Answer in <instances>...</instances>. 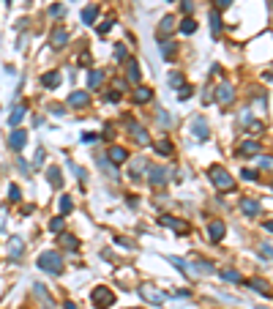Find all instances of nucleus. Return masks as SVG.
Wrapping results in <instances>:
<instances>
[{"label": "nucleus", "instance_id": "1", "mask_svg": "<svg viewBox=\"0 0 273 309\" xmlns=\"http://www.w3.org/2000/svg\"><path fill=\"white\" fill-rule=\"evenodd\" d=\"M208 178H211V184L216 186L218 192H230L232 186H235V178L230 175V170L221 165H211L208 167Z\"/></svg>", "mask_w": 273, "mask_h": 309}, {"label": "nucleus", "instance_id": "2", "mask_svg": "<svg viewBox=\"0 0 273 309\" xmlns=\"http://www.w3.org/2000/svg\"><path fill=\"white\" fill-rule=\"evenodd\" d=\"M36 266H39L41 271H47V274H55V276H58V274L63 271V257L55 252V249H49V252H41V254H39Z\"/></svg>", "mask_w": 273, "mask_h": 309}, {"label": "nucleus", "instance_id": "3", "mask_svg": "<svg viewBox=\"0 0 273 309\" xmlns=\"http://www.w3.org/2000/svg\"><path fill=\"white\" fill-rule=\"evenodd\" d=\"M90 301H93L96 309H109L112 304H115V293L109 288H104V285H98V288L90 293Z\"/></svg>", "mask_w": 273, "mask_h": 309}, {"label": "nucleus", "instance_id": "4", "mask_svg": "<svg viewBox=\"0 0 273 309\" xmlns=\"http://www.w3.org/2000/svg\"><path fill=\"white\" fill-rule=\"evenodd\" d=\"M191 134H194L197 143H205V140L211 137V126H208V121H205L202 115H197L194 121H191Z\"/></svg>", "mask_w": 273, "mask_h": 309}, {"label": "nucleus", "instance_id": "5", "mask_svg": "<svg viewBox=\"0 0 273 309\" xmlns=\"http://www.w3.org/2000/svg\"><path fill=\"white\" fill-rule=\"evenodd\" d=\"M139 295H142L148 304H164L167 301V293L158 288H153V285H139Z\"/></svg>", "mask_w": 273, "mask_h": 309}, {"label": "nucleus", "instance_id": "6", "mask_svg": "<svg viewBox=\"0 0 273 309\" xmlns=\"http://www.w3.org/2000/svg\"><path fill=\"white\" fill-rule=\"evenodd\" d=\"M150 165L145 162V159H131V165H129V178L131 181H142L145 175H148Z\"/></svg>", "mask_w": 273, "mask_h": 309}, {"label": "nucleus", "instance_id": "7", "mask_svg": "<svg viewBox=\"0 0 273 309\" xmlns=\"http://www.w3.org/2000/svg\"><path fill=\"white\" fill-rule=\"evenodd\" d=\"M126 129H129L131 134H134V140H136V143H139V145H150V143H153V140H150V134H148V131H145V129H142V126H139V124H136V121H131V118H126Z\"/></svg>", "mask_w": 273, "mask_h": 309}, {"label": "nucleus", "instance_id": "8", "mask_svg": "<svg viewBox=\"0 0 273 309\" xmlns=\"http://www.w3.org/2000/svg\"><path fill=\"white\" fill-rule=\"evenodd\" d=\"M224 235H227V225L221 219H211L208 222V238H211L213 244H218Z\"/></svg>", "mask_w": 273, "mask_h": 309}, {"label": "nucleus", "instance_id": "9", "mask_svg": "<svg viewBox=\"0 0 273 309\" xmlns=\"http://www.w3.org/2000/svg\"><path fill=\"white\" fill-rule=\"evenodd\" d=\"M90 104V93L88 90H74V93H68V107H74V110H85Z\"/></svg>", "mask_w": 273, "mask_h": 309}, {"label": "nucleus", "instance_id": "10", "mask_svg": "<svg viewBox=\"0 0 273 309\" xmlns=\"http://www.w3.org/2000/svg\"><path fill=\"white\" fill-rule=\"evenodd\" d=\"M262 153V148H259L257 140H246V143L238 145V156L240 159H252V156H259Z\"/></svg>", "mask_w": 273, "mask_h": 309}, {"label": "nucleus", "instance_id": "11", "mask_svg": "<svg viewBox=\"0 0 273 309\" xmlns=\"http://www.w3.org/2000/svg\"><path fill=\"white\" fill-rule=\"evenodd\" d=\"M107 162H112L115 167L126 165V162H129V151H126V148H120V145H112V148L107 151Z\"/></svg>", "mask_w": 273, "mask_h": 309}, {"label": "nucleus", "instance_id": "12", "mask_svg": "<svg viewBox=\"0 0 273 309\" xmlns=\"http://www.w3.org/2000/svg\"><path fill=\"white\" fill-rule=\"evenodd\" d=\"M148 181H150V184H153V186H164V184H167V181H170V172L164 170V167L153 165V167H150V170H148Z\"/></svg>", "mask_w": 273, "mask_h": 309}, {"label": "nucleus", "instance_id": "13", "mask_svg": "<svg viewBox=\"0 0 273 309\" xmlns=\"http://www.w3.org/2000/svg\"><path fill=\"white\" fill-rule=\"evenodd\" d=\"M213 99H216L218 104H224V107H227V104H230L232 99H235V90H232V85H230V82H221V85L216 88V93H213Z\"/></svg>", "mask_w": 273, "mask_h": 309}, {"label": "nucleus", "instance_id": "14", "mask_svg": "<svg viewBox=\"0 0 273 309\" xmlns=\"http://www.w3.org/2000/svg\"><path fill=\"white\" fill-rule=\"evenodd\" d=\"M161 225H164V227H170L172 233H177V235H186V230H189V227H186L183 222L175 219V216H170V213H164V216H161Z\"/></svg>", "mask_w": 273, "mask_h": 309}, {"label": "nucleus", "instance_id": "15", "mask_svg": "<svg viewBox=\"0 0 273 309\" xmlns=\"http://www.w3.org/2000/svg\"><path fill=\"white\" fill-rule=\"evenodd\" d=\"M240 211H243L246 216H257V213L262 211V206H259L257 197H243L240 200Z\"/></svg>", "mask_w": 273, "mask_h": 309}, {"label": "nucleus", "instance_id": "16", "mask_svg": "<svg viewBox=\"0 0 273 309\" xmlns=\"http://www.w3.org/2000/svg\"><path fill=\"white\" fill-rule=\"evenodd\" d=\"M249 288L254 290V293H259V295H265V298H271L273 295V290H271V285H268L265 279H259V276H252L249 279Z\"/></svg>", "mask_w": 273, "mask_h": 309}, {"label": "nucleus", "instance_id": "17", "mask_svg": "<svg viewBox=\"0 0 273 309\" xmlns=\"http://www.w3.org/2000/svg\"><path fill=\"white\" fill-rule=\"evenodd\" d=\"M27 143V134L22 129H14L11 134H8V145H11V151H22Z\"/></svg>", "mask_w": 273, "mask_h": 309}, {"label": "nucleus", "instance_id": "18", "mask_svg": "<svg viewBox=\"0 0 273 309\" xmlns=\"http://www.w3.org/2000/svg\"><path fill=\"white\" fill-rule=\"evenodd\" d=\"M47 181H49V186L60 189V186H63V172H60V167H47Z\"/></svg>", "mask_w": 273, "mask_h": 309}, {"label": "nucleus", "instance_id": "19", "mask_svg": "<svg viewBox=\"0 0 273 309\" xmlns=\"http://www.w3.org/2000/svg\"><path fill=\"white\" fill-rule=\"evenodd\" d=\"M60 71H47V74H41V85H44V88H58V85H60Z\"/></svg>", "mask_w": 273, "mask_h": 309}, {"label": "nucleus", "instance_id": "20", "mask_svg": "<svg viewBox=\"0 0 273 309\" xmlns=\"http://www.w3.org/2000/svg\"><path fill=\"white\" fill-rule=\"evenodd\" d=\"M150 99H153V90L150 88H145V85H136L134 88V102L145 104V102H150Z\"/></svg>", "mask_w": 273, "mask_h": 309}, {"label": "nucleus", "instance_id": "21", "mask_svg": "<svg viewBox=\"0 0 273 309\" xmlns=\"http://www.w3.org/2000/svg\"><path fill=\"white\" fill-rule=\"evenodd\" d=\"M66 44H68V33H66L63 28H58V30L52 33V47H55V49H63Z\"/></svg>", "mask_w": 273, "mask_h": 309}, {"label": "nucleus", "instance_id": "22", "mask_svg": "<svg viewBox=\"0 0 273 309\" xmlns=\"http://www.w3.org/2000/svg\"><path fill=\"white\" fill-rule=\"evenodd\" d=\"M8 252H11V257H20V254L25 252V244H22V238H17V235H14V238L8 241Z\"/></svg>", "mask_w": 273, "mask_h": 309}, {"label": "nucleus", "instance_id": "23", "mask_svg": "<svg viewBox=\"0 0 273 309\" xmlns=\"http://www.w3.org/2000/svg\"><path fill=\"white\" fill-rule=\"evenodd\" d=\"M126 74H129L131 82L139 85V63H136V61H129V63H126Z\"/></svg>", "mask_w": 273, "mask_h": 309}, {"label": "nucleus", "instance_id": "24", "mask_svg": "<svg viewBox=\"0 0 273 309\" xmlns=\"http://www.w3.org/2000/svg\"><path fill=\"white\" fill-rule=\"evenodd\" d=\"M218 274H221V279H224V282H243L240 271H235V268H221Z\"/></svg>", "mask_w": 273, "mask_h": 309}, {"label": "nucleus", "instance_id": "25", "mask_svg": "<svg viewBox=\"0 0 273 309\" xmlns=\"http://www.w3.org/2000/svg\"><path fill=\"white\" fill-rule=\"evenodd\" d=\"M167 260H170L172 266H175L177 271H180V274H191V266L183 260V257H175V254H172V257H167Z\"/></svg>", "mask_w": 273, "mask_h": 309}, {"label": "nucleus", "instance_id": "26", "mask_svg": "<svg viewBox=\"0 0 273 309\" xmlns=\"http://www.w3.org/2000/svg\"><path fill=\"white\" fill-rule=\"evenodd\" d=\"M177 30H180V33H183V36H191V33H194V30H197V22L191 20V17H186V20L180 22V28H177Z\"/></svg>", "mask_w": 273, "mask_h": 309}, {"label": "nucleus", "instance_id": "27", "mask_svg": "<svg viewBox=\"0 0 273 309\" xmlns=\"http://www.w3.org/2000/svg\"><path fill=\"white\" fill-rule=\"evenodd\" d=\"M156 151L161 153V156H172V153H175V148H172L170 140H161V143H156Z\"/></svg>", "mask_w": 273, "mask_h": 309}, {"label": "nucleus", "instance_id": "28", "mask_svg": "<svg viewBox=\"0 0 273 309\" xmlns=\"http://www.w3.org/2000/svg\"><path fill=\"white\" fill-rule=\"evenodd\" d=\"M60 244L66 249H77V244H79V241H77V235H71V233H60Z\"/></svg>", "mask_w": 273, "mask_h": 309}, {"label": "nucleus", "instance_id": "29", "mask_svg": "<svg viewBox=\"0 0 273 309\" xmlns=\"http://www.w3.org/2000/svg\"><path fill=\"white\" fill-rule=\"evenodd\" d=\"M63 222H66L63 216H52V219H49V233H58V235H60L63 233Z\"/></svg>", "mask_w": 273, "mask_h": 309}, {"label": "nucleus", "instance_id": "30", "mask_svg": "<svg viewBox=\"0 0 273 309\" xmlns=\"http://www.w3.org/2000/svg\"><path fill=\"white\" fill-rule=\"evenodd\" d=\"M104 82V74H101V71H90V74H88V85H90V88H98V85H101Z\"/></svg>", "mask_w": 273, "mask_h": 309}, {"label": "nucleus", "instance_id": "31", "mask_svg": "<svg viewBox=\"0 0 273 309\" xmlns=\"http://www.w3.org/2000/svg\"><path fill=\"white\" fill-rule=\"evenodd\" d=\"M71 211H74V203H71L68 194H63L60 197V216H66V213H71Z\"/></svg>", "mask_w": 273, "mask_h": 309}, {"label": "nucleus", "instance_id": "32", "mask_svg": "<svg viewBox=\"0 0 273 309\" xmlns=\"http://www.w3.org/2000/svg\"><path fill=\"white\" fill-rule=\"evenodd\" d=\"M22 118H25V107H17V110L11 112V121H8V124H11L14 129H17V126L22 124Z\"/></svg>", "mask_w": 273, "mask_h": 309}, {"label": "nucleus", "instance_id": "33", "mask_svg": "<svg viewBox=\"0 0 273 309\" xmlns=\"http://www.w3.org/2000/svg\"><path fill=\"white\" fill-rule=\"evenodd\" d=\"M96 11H98L96 6H88L85 11H82V22H85V25H93V20H96Z\"/></svg>", "mask_w": 273, "mask_h": 309}, {"label": "nucleus", "instance_id": "34", "mask_svg": "<svg viewBox=\"0 0 273 309\" xmlns=\"http://www.w3.org/2000/svg\"><path fill=\"white\" fill-rule=\"evenodd\" d=\"M172 28H175V20H172V17H164V20L158 22V33H170Z\"/></svg>", "mask_w": 273, "mask_h": 309}, {"label": "nucleus", "instance_id": "35", "mask_svg": "<svg viewBox=\"0 0 273 309\" xmlns=\"http://www.w3.org/2000/svg\"><path fill=\"white\" fill-rule=\"evenodd\" d=\"M194 271H191V274H213V266L211 263H205V260H199V263H194Z\"/></svg>", "mask_w": 273, "mask_h": 309}, {"label": "nucleus", "instance_id": "36", "mask_svg": "<svg viewBox=\"0 0 273 309\" xmlns=\"http://www.w3.org/2000/svg\"><path fill=\"white\" fill-rule=\"evenodd\" d=\"M161 55L167 58V61H175V44H161Z\"/></svg>", "mask_w": 273, "mask_h": 309}, {"label": "nucleus", "instance_id": "37", "mask_svg": "<svg viewBox=\"0 0 273 309\" xmlns=\"http://www.w3.org/2000/svg\"><path fill=\"white\" fill-rule=\"evenodd\" d=\"M211 30L218 36V30H221V17H218V11H211Z\"/></svg>", "mask_w": 273, "mask_h": 309}, {"label": "nucleus", "instance_id": "38", "mask_svg": "<svg viewBox=\"0 0 273 309\" xmlns=\"http://www.w3.org/2000/svg\"><path fill=\"white\" fill-rule=\"evenodd\" d=\"M191 96H194V88H191L189 82H186L183 88L177 90V99H180V102H186V99H191Z\"/></svg>", "mask_w": 273, "mask_h": 309}, {"label": "nucleus", "instance_id": "39", "mask_svg": "<svg viewBox=\"0 0 273 309\" xmlns=\"http://www.w3.org/2000/svg\"><path fill=\"white\" fill-rule=\"evenodd\" d=\"M115 58H117V61H126V58H129V52H126V44H115Z\"/></svg>", "mask_w": 273, "mask_h": 309}, {"label": "nucleus", "instance_id": "40", "mask_svg": "<svg viewBox=\"0 0 273 309\" xmlns=\"http://www.w3.org/2000/svg\"><path fill=\"white\" fill-rule=\"evenodd\" d=\"M170 85H172V88H177V90H180L186 82H183V77H180V74H172V77H170Z\"/></svg>", "mask_w": 273, "mask_h": 309}, {"label": "nucleus", "instance_id": "41", "mask_svg": "<svg viewBox=\"0 0 273 309\" xmlns=\"http://www.w3.org/2000/svg\"><path fill=\"white\" fill-rule=\"evenodd\" d=\"M158 124H161V126H170L172 124V118H170V112H167V110L158 112Z\"/></svg>", "mask_w": 273, "mask_h": 309}, {"label": "nucleus", "instance_id": "42", "mask_svg": "<svg viewBox=\"0 0 273 309\" xmlns=\"http://www.w3.org/2000/svg\"><path fill=\"white\" fill-rule=\"evenodd\" d=\"M240 178H246V181H257V172H254V170H249V167H246V170L240 172Z\"/></svg>", "mask_w": 273, "mask_h": 309}, {"label": "nucleus", "instance_id": "43", "mask_svg": "<svg viewBox=\"0 0 273 309\" xmlns=\"http://www.w3.org/2000/svg\"><path fill=\"white\" fill-rule=\"evenodd\" d=\"M259 252L265 254L268 260H273V249H271V247H268V244H259Z\"/></svg>", "mask_w": 273, "mask_h": 309}, {"label": "nucleus", "instance_id": "44", "mask_svg": "<svg viewBox=\"0 0 273 309\" xmlns=\"http://www.w3.org/2000/svg\"><path fill=\"white\" fill-rule=\"evenodd\" d=\"M259 167H265V170H271V167H273V159H268V156H259Z\"/></svg>", "mask_w": 273, "mask_h": 309}, {"label": "nucleus", "instance_id": "45", "mask_svg": "<svg viewBox=\"0 0 273 309\" xmlns=\"http://www.w3.org/2000/svg\"><path fill=\"white\" fill-rule=\"evenodd\" d=\"M8 197L17 203V200H20V186H11V189H8Z\"/></svg>", "mask_w": 273, "mask_h": 309}, {"label": "nucleus", "instance_id": "46", "mask_svg": "<svg viewBox=\"0 0 273 309\" xmlns=\"http://www.w3.org/2000/svg\"><path fill=\"white\" fill-rule=\"evenodd\" d=\"M107 102H112V104L120 102V93H117V90H109V93H107Z\"/></svg>", "mask_w": 273, "mask_h": 309}, {"label": "nucleus", "instance_id": "47", "mask_svg": "<svg viewBox=\"0 0 273 309\" xmlns=\"http://www.w3.org/2000/svg\"><path fill=\"white\" fill-rule=\"evenodd\" d=\"M112 25H115V22H112V20H107V22H104V25H101V28H98V33H109V28H112Z\"/></svg>", "mask_w": 273, "mask_h": 309}, {"label": "nucleus", "instance_id": "48", "mask_svg": "<svg viewBox=\"0 0 273 309\" xmlns=\"http://www.w3.org/2000/svg\"><path fill=\"white\" fill-rule=\"evenodd\" d=\"M63 14V6H49V17H60Z\"/></svg>", "mask_w": 273, "mask_h": 309}, {"label": "nucleus", "instance_id": "49", "mask_svg": "<svg viewBox=\"0 0 273 309\" xmlns=\"http://www.w3.org/2000/svg\"><path fill=\"white\" fill-rule=\"evenodd\" d=\"M49 112H52V115H63V107H60V104H52V107H49Z\"/></svg>", "mask_w": 273, "mask_h": 309}, {"label": "nucleus", "instance_id": "50", "mask_svg": "<svg viewBox=\"0 0 273 309\" xmlns=\"http://www.w3.org/2000/svg\"><path fill=\"white\" fill-rule=\"evenodd\" d=\"M36 165H44V151H36V159H33Z\"/></svg>", "mask_w": 273, "mask_h": 309}, {"label": "nucleus", "instance_id": "51", "mask_svg": "<svg viewBox=\"0 0 273 309\" xmlns=\"http://www.w3.org/2000/svg\"><path fill=\"white\" fill-rule=\"evenodd\" d=\"M117 244H120V247H126V249H131V247H134V244H131L129 238H117Z\"/></svg>", "mask_w": 273, "mask_h": 309}, {"label": "nucleus", "instance_id": "52", "mask_svg": "<svg viewBox=\"0 0 273 309\" xmlns=\"http://www.w3.org/2000/svg\"><path fill=\"white\" fill-rule=\"evenodd\" d=\"M230 3H232V0H216L218 8H230Z\"/></svg>", "mask_w": 273, "mask_h": 309}, {"label": "nucleus", "instance_id": "53", "mask_svg": "<svg viewBox=\"0 0 273 309\" xmlns=\"http://www.w3.org/2000/svg\"><path fill=\"white\" fill-rule=\"evenodd\" d=\"M180 8H183V14H191V3L186 0V3H180Z\"/></svg>", "mask_w": 273, "mask_h": 309}, {"label": "nucleus", "instance_id": "54", "mask_svg": "<svg viewBox=\"0 0 273 309\" xmlns=\"http://www.w3.org/2000/svg\"><path fill=\"white\" fill-rule=\"evenodd\" d=\"M63 309H79V304H74V301H66V304H63Z\"/></svg>", "mask_w": 273, "mask_h": 309}, {"label": "nucleus", "instance_id": "55", "mask_svg": "<svg viewBox=\"0 0 273 309\" xmlns=\"http://www.w3.org/2000/svg\"><path fill=\"white\" fill-rule=\"evenodd\" d=\"M265 230H268V233H273V222H265Z\"/></svg>", "mask_w": 273, "mask_h": 309}, {"label": "nucleus", "instance_id": "56", "mask_svg": "<svg viewBox=\"0 0 273 309\" xmlns=\"http://www.w3.org/2000/svg\"><path fill=\"white\" fill-rule=\"evenodd\" d=\"M257 309H265V307H257Z\"/></svg>", "mask_w": 273, "mask_h": 309}, {"label": "nucleus", "instance_id": "57", "mask_svg": "<svg viewBox=\"0 0 273 309\" xmlns=\"http://www.w3.org/2000/svg\"><path fill=\"white\" fill-rule=\"evenodd\" d=\"M170 3H175V0H170Z\"/></svg>", "mask_w": 273, "mask_h": 309}, {"label": "nucleus", "instance_id": "58", "mask_svg": "<svg viewBox=\"0 0 273 309\" xmlns=\"http://www.w3.org/2000/svg\"><path fill=\"white\" fill-rule=\"evenodd\" d=\"M8 3H11V0H8Z\"/></svg>", "mask_w": 273, "mask_h": 309}]
</instances>
